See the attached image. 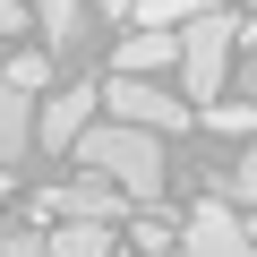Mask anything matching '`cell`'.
<instances>
[{
    "mask_svg": "<svg viewBox=\"0 0 257 257\" xmlns=\"http://www.w3.org/2000/svg\"><path fill=\"white\" fill-rule=\"evenodd\" d=\"M77 163L86 172H111L138 206H163V189H172V172H163V128H138V120H94L86 138H77Z\"/></svg>",
    "mask_w": 257,
    "mask_h": 257,
    "instance_id": "cell-1",
    "label": "cell"
},
{
    "mask_svg": "<svg viewBox=\"0 0 257 257\" xmlns=\"http://www.w3.org/2000/svg\"><path fill=\"white\" fill-rule=\"evenodd\" d=\"M240 35H257V26L231 18V9H206V18L180 26V94H189V103H214V94L231 86V52H240Z\"/></svg>",
    "mask_w": 257,
    "mask_h": 257,
    "instance_id": "cell-2",
    "label": "cell"
},
{
    "mask_svg": "<svg viewBox=\"0 0 257 257\" xmlns=\"http://www.w3.org/2000/svg\"><path fill=\"white\" fill-rule=\"evenodd\" d=\"M103 111H111V120H138V128H163V138L197 128V103H189V94H172L163 77H128V69L103 77Z\"/></svg>",
    "mask_w": 257,
    "mask_h": 257,
    "instance_id": "cell-3",
    "label": "cell"
},
{
    "mask_svg": "<svg viewBox=\"0 0 257 257\" xmlns=\"http://www.w3.org/2000/svg\"><path fill=\"white\" fill-rule=\"evenodd\" d=\"M180 257H257V231L231 214V197L214 189L189 223H180Z\"/></svg>",
    "mask_w": 257,
    "mask_h": 257,
    "instance_id": "cell-4",
    "label": "cell"
},
{
    "mask_svg": "<svg viewBox=\"0 0 257 257\" xmlns=\"http://www.w3.org/2000/svg\"><path fill=\"white\" fill-rule=\"evenodd\" d=\"M128 206H138V197H128L111 172H86V180H69V189H43L35 197V214L43 223H69V214H94V223H120Z\"/></svg>",
    "mask_w": 257,
    "mask_h": 257,
    "instance_id": "cell-5",
    "label": "cell"
},
{
    "mask_svg": "<svg viewBox=\"0 0 257 257\" xmlns=\"http://www.w3.org/2000/svg\"><path fill=\"white\" fill-rule=\"evenodd\" d=\"M94 111H103V86H60V94L35 111V146H43V155H77V138L94 128Z\"/></svg>",
    "mask_w": 257,
    "mask_h": 257,
    "instance_id": "cell-6",
    "label": "cell"
},
{
    "mask_svg": "<svg viewBox=\"0 0 257 257\" xmlns=\"http://www.w3.org/2000/svg\"><path fill=\"white\" fill-rule=\"evenodd\" d=\"M111 69H128V77L180 69V26H138V35H120V43H111Z\"/></svg>",
    "mask_w": 257,
    "mask_h": 257,
    "instance_id": "cell-7",
    "label": "cell"
},
{
    "mask_svg": "<svg viewBox=\"0 0 257 257\" xmlns=\"http://www.w3.org/2000/svg\"><path fill=\"white\" fill-rule=\"evenodd\" d=\"M86 26H94V0H35V35H43L60 60L86 52Z\"/></svg>",
    "mask_w": 257,
    "mask_h": 257,
    "instance_id": "cell-8",
    "label": "cell"
},
{
    "mask_svg": "<svg viewBox=\"0 0 257 257\" xmlns=\"http://www.w3.org/2000/svg\"><path fill=\"white\" fill-rule=\"evenodd\" d=\"M35 111H43V103H35L9 69H0V163H18V155L35 146Z\"/></svg>",
    "mask_w": 257,
    "mask_h": 257,
    "instance_id": "cell-9",
    "label": "cell"
},
{
    "mask_svg": "<svg viewBox=\"0 0 257 257\" xmlns=\"http://www.w3.org/2000/svg\"><path fill=\"white\" fill-rule=\"evenodd\" d=\"M120 240H111V223H94V214H69V223H52V257H111Z\"/></svg>",
    "mask_w": 257,
    "mask_h": 257,
    "instance_id": "cell-10",
    "label": "cell"
},
{
    "mask_svg": "<svg viewBox=\"0 0 257 257\" xmlns=\"http://www.w3.org/2000/svg\"><path fill=\"white\" fill-rule=\"evenodd\" d=\"M197 128H214V138H248V128H257V103H197Z\"/></svg>",
    "mask_w": 257,
    "mask_h": 257,
    "instance_id": "cell-11",
    "label": "cell"
},
{
    "mask_svg": "<svg viewBox=\"0 0 257 257\" xmlns=\"http://www.w3.org/2000/svg\"><path fill=\"white\" fill-rule=\"evenodd\" d=\"M206 9H231V0H138V26H189Z\"/></svg>",
    "mask_w": 257,
    "mask_h": 257,
    "instance_id": "cell-12",
    "label": "cell"
},
{
    "mask_svg": "<svg viewBox=\"0 0 257 257\" xmlns=\"http://www.w3.org/2000/svg\"><path fill=\"white\" fill-rule=\"evenodd\" d=\"M223 197H231V206H257V138H240V155H231V172H223Z\"/></svg>",
    "mask_w": 257,
    "mask_h": 257,
    "instance_id": "cell-13",
    "label": "cell"
},
{
    "mask_svg": "<svg viewBox=\"0 0 257 257\" xmlns=\"http://www.w3.org/2000/svg\"><path fill=\"white\" fill-rule=\"evenodd\" d=\"M52 60H60V52L43 43V52H18V60H0V69H9V77H18L26 94H43V86H52Z\"/></svg>",
    "mask_w": 257,
    "mask_h": 257,
    "instance_id": "cell-14",
    "label": "cell"
},
{
    "mask_svg": "<svg viewBox=\"0 0 257 257\" xmlns=\"http://www.w3.org/2000/svg\"><path fill=\"white\" fill-rule=\"evenodd\" d=\"M0 257H52V231H0Z\"/></svg>",
    "mask_w": 257,
    "mask_h": 257,
    "instance_id": "cell-15",
    "label": "cell"
},
{
    "mask_svg": "<svg viewBox=\"0 0 257 257\" xmlns=\"http://www.w3.org/2000/svg\"><path fill=\"white\" fill-rule=\"evenodd\" d=\"M26 35V0H0V43H18Z\"/></svg>",
    "mask_w": 257,
    "mask_h": 257,
    "instance_id": "cell-16",
    "label": "cell"
},
{
    "mask_svg": "<svg viewBox=\"0 0 257 257\" xmlns=\"http://www.w3.org/2000/svg\"><path fill=\"white\" fill-rule=\"evenodd\" d=\"M94 18H138V0H94Z\"/></svg>",
    "mask_w": 257,
    "mask_h": 257,
    "instance_id": "cell-17",
    "label": "cell"
},
{
    "mask_svg": "<svg viewBox=\"0 0 257 257\" xmlns=\"http://www.w3.org/2000/svg\"><path fill=\"white\" fill-rule=\"evenodd\" d=\"M240 86H248V94H257V52H248V69H240Z\"/></svg>",
    "mask_w": 257,
    "mask_h": 257,
    "instance_id": "cell-18",
    "label": "cell"
},
{
    "mask_svg": "<svg viewBox=\"0 0 257 257\" xmlns=\"http://www.w3.org/2000/svg\"><path fill=\"white\" fill-rule=\"evenodd\" d=\"M0 197H9V163H0Z\"/></svg>",
    "mask_w": 257,
    "mask_h": 257,
    "instance_id": "cell-19",
    "label": "cell"
},
{
    "mask_svg": "<svg viewBox=\"0 0 257 257\" xmlns=\"http://www.w3.org/2000/svg\"><path fill=\"white\" fill-rule=\"evenodd\" d=\"M138 257H146V248H138ZM155 257H172V248H155Z\"/></svg>",
    "mask_w": 257,
    "mask_h": 257,
    "instance_id": "cell-20",
    "label": "cell"
},
{
    "mask_svg": "<svg viewBox=\"0 0 257 257\" xmlns=\"http://www.w3.org/2000/svg\"><path fill=\"white\" fill-rule=\"evenodd\" d=\"M111 257H128V248H111Z\"/></svg>",
    "mask_w": 257,
    "mask_h": 257,
    "instance_id": "cell-21",
    "label": "cell"
},
{
    "mask_svg": "<svg viewBox=\"0 0 257 257\" xmlns=\"http://www.w3.org/2000/svg\"><path fill=\"white\" fill-rule=\"evenodd\" d=\"M0 231H9V223H0Z\"/></svg>",
    "mask_w": 257,
    "mask_h": 257,
    "instance_id": "cell-22",
    "label": "cell"
},
{
    "mask_svg": "<svg viewBox=\"0 0 257 257\" xmlns=\"http://www.w3.org/2000/svg\"><path fill=\"white\" fill-rule=\"evenodd\" d=\"M248 9H257V0H248Z\"/></svg>",
    "mask_w": 257,
    "mask_h": 257,
    "instance_id": "cell-23",
    "label": "cell"
}]
</instances>
